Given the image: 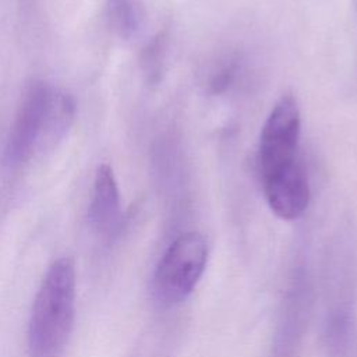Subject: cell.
<instances>
[{"instance_id": "obj_1", "label": "cell", "mask_w": 357, "mask_h": 357, "mask_svg": "<svg viewBox=\"0 0 357 357\" xmlns=\"http://www.w3.org/2000/svg\"><path fill=\"white\" fill-rule=\"evenodd\" d=\"M75 265L68 257L56 259L45 273L33 298L28 322L29 357H61L75 319Z\"/></svg>"}, {"instance_id": "obj_2", "label": "cell", "mask_w": 357, "mask_h": 357, "mask_svg": "<svg viewBox=\"0 0 357 357\" xmlns=\"http://www.w3.org/2000/svg\"><path fill=\"white\" fill-rule=\"evenodd\" d=\"M208 259L205 238L197 231L180 234L166 250L153 276V294L163 305L185 300L204 273Z\"/></svg>"}, {"instance_id": "obj_3", "label": "cell", "mask_w": 357, "mask_h": 357, "mask_svg": "<svg viewBox=\"0 0 357 357\" xmlns=\"http://www.w3.org/2000/svg\"><path fill=\"white\" fill-rule=\"evenodd\" d=\"M300 130L297 99L286 93L275 103L261 130L258 160L262 178L301 162L298 158Z\"/></svg>"}, {"instance_id": "obj_4", "label": "cell", "mask_w": 357, "mask_h": 357, "mask_svg": "<svg viewBox=\"0 0 357 357\" xmlns=\"http://www.w3.org/2000/svg\"><path fill=\"white\" fill-rule=\"evenodd\" d=\"M50 92L52 89L40 81L32 82L25 89L4 149V160L10 167L22 165L39 151Z\"/></svg>"}, {"instance_id": "obj_5", "label": "cell", "mask_w": 357, "mask_h": 357, "mask_svg": "<svg viewBox=\"0 0 357 357\" xmlns=\"http://www.w3.org/2000/svg\"><path fill=\"white\" fill-rule=\"evenodd\" d=\"M262 185L269 208L282 219H296L308 206L310 185L301 162L262 178Z\"/></svg>"}, {"instance_id": "obj_6", "label": "cell", "mask_w": 357, "mask_h": 357, "mask_svg": "<svg viewBox=\"0 0 357 357\" xmlns=\"http://www.w3.org/2000/svg\"><path fill=\"white\" fill-rule=\"evenodd\" d=\"M88 219L91 226L100 234H110L120 223V192L109 165H100L96 169Z\"/></svg>"}, {"instance_id": "obj_7", "label": "cell", "mask_w": 357, "mask_h": 357, "mask_svg": "<svg viewBox=\"0 0 357 357\" xmlns=\"http://www.w3.org/2000/svg\"><path fill=\"white\" fill-rule=\"evenodd\" d=\"M109 18L114 29L121 35H130L138 24V10L135 0H109Z\"/></svg>"}]
</instances>
